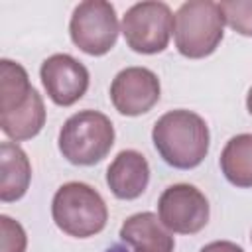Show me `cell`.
Here are the masks:
<instances>
[{
  "label": "cell",
  "mask_w": 252,
  "mask_h": 252,
  "mask_svg": "<svg viewBox=\"0 0 252 252\" xmlns=\"http://www.w3.org/2000/svg\"><path fill=\"white\" fill-rule=\"evenodd\" d=\"M207 197L189 183H175L163 189L158 199V217L169 232L195 234L209 222Z\"/></svg>",
  "instance_id": "obj_7"
},
{
  "label": "cell",
  "mask_w": 252,
  "mask_h": 252,
  "mask_svg": "<svg viewBox=\"0 0 252 252\" xmlns=\"http://www.w3.org/2000/svg\"><path fill=\"white\" fill-rule=\"evenodd\" d=\"M219 10L230 30L252 37V0H224L219 2Z\"/></svg>",
  "instance_id": "obj_15"
},
{
  "label": "cell",
  "mask_w": 252,
  "mask_h": 252,
  "mask_svg": "<svg viewBox=\"0 0 252 252\" xmlns=\"http://www.w3.org/2000/svg\"><path fill=\"white\" fill-rule=\"evenodd\" d=\"M41 85L57 106H71L89 89V71L69 53H53L39 67Z\"/></svg>",
  "instance_id": "obj_9"
},
{
  "label": "cell",
  "mask_w": 252,
  "mask_h": 252,
  "mask_svg": "<svg viewBox=\"0 0 252 252\" xmlns=\"http://www.w3.org/2000/svg\"><path fill=\"white\" fill-rule=\"evenodd\" d=\"M159 158L175 169H193L209 154V126L193 110L177 108L161 114L152 128Z\"/></svg>",
  "instance_id": "obj_1"
},
{
  "label": "cell",
  "mask_w": 252,
  "mask_h": 252,
  "mask_svg": "<svg viewBox=\"0 0 252 252\" xmlns=\"http://www.w3.org/2000/svg\"><path fill=\"white\" fill-rule=\"evenodd\" d=\"M150 183V163L136 150H122L106 169V185L116 199H138Z\"/></svg>",
  "instance_id": "obj_10"
},
{
  "label": "cell",
  "mask_w": 252,
  "mask_h": 252,
  "mask_svg": "<svg viewBox=\"0 0 252 252\" xmlns=\"http://www.w3.org/2000/svg\"><path fill=\"white\" fill-rule=\"evenodd\" d=\"M0 252H26L28 236L24 226L10 219L8 215L0 217Z\"/></svg>",
  "instance_id": "obj_16"
},
{
  "label": "cell",
  "mask_w": 252,
  "mask_h": 252,
  "mask_svg": "<svg viewBox=\"0 0 252 252\" xmlns=\"http://www.w3.org/2000/svg\"><path fill=\"white\" fill-rule=\"evenodd\" d=\"M120 28L116 10L110 2L85 0L73 10L69 35L83 53L98 57L116 45L118 33L122 32Z\"/></svg>",
  "instance_id": "obj_5"
},
{
  "label": "cell",
  "mask_w": 252,
  "mask_h": 252,
  "mask_svg": "<svg viewBox=\"0 0 252 252\" xmlns=\"http://www.w3.org/2000/svg\"><path fill=\"white\" fill-rule=\"evenodd\" d=\"M220 171L234 187H252V134L232 136L220 152Z\"/></svg>",
  "instance_id": "obj_14"
},
{
  "label": "cell",
  "mask_w": 252,
  "mask_h": 252,
  "mask_svg": "<svg viewBox=\"0 0 252 252\" xmlns=\"http://www.w3.org/2000/svg\"><path fill=\"white\" fill-rule=\"evenodd\" d=\"M45 124V104L41 94L33 89L30 98L16 110L0 114V128L2 132L14 140V142H24L41 132Z\"/></svg>",
  "instance_id": "obj_13"
},
{
  "label": "cell",
  "mask_w": 252,
  "mask_h": 252,
  "mask_svg": "<svg viewBox=\"0 0 252 252\" xmlns=\"http://www.w3.org/2000/svg\"><path fill=\"white\" fill-rule=\"evenodd\" d=\"M161 94L158 75L148 67H126L110 83L112 106L124 116L150 112Z\"/></svg>",
  "instance_id": "obj_8"
},
{
  "label": "cell",
  "mask_w": 252,
  "mask_h": 252,
  "mask_svg": "<svg viewBox=\"0 0 252 252\" xmlns=\"http://www.w3.org/2000/svg\"><path fill=\"white\" fill-rule=\"evenodd\" d=\"M106 252H128V248H124L122 244H114V246H110Z\"/></svg>",
  "instance_id": "obj_18"
},
{
  "label": "cell",
  "mask_w": 252,
  "mask_h": 252,
  "mask_svg": "<svg viewBox=\"0 0 252 252\" xmlns=\"http://www.w3.org/2000/svg\"><path fill=\"white\" fill-rule=\"evenodd\" d=\"M120 238L134 252H173L175 248L173 234L150 211L130 215L120 226Z\"/></svg>",
  "instance_id": "obj_11"
},
{
  "label": "cell",
  "mask_w": 252,
  "mask_h": 252,
  "mask_svg": "<svg viewBox=\"0 0 252 252\" xmlns=\"http://www.w3.org/2000/svg\"><path fill=\"white\" fill-rule=\"evenodd\" d=\"M51 217L59 230L75 238L98 234L108 220V209L100 193L83 183H63L51 201Z\"/></svg>",
  "instance_id": "obj_2"
},
{
  "label": "cell",
  "mask_w": 252,
  "mask_h": 252,
  "mask_svg": "<svg viewBox=\"0 0 252 252\" xmlns=\"http://www.w3.org/2000/svg\"><path fill=\"white\" fill-rule=\"evenodd\" d=\"M32 181V165L26 152L14 142L0 146V201L12 203L26 195Z\"/></svg>",
  "instance_id": "obj_12"
},
{
  "label": "cell",
  "mask_w": 252,
  "mask_h": 252,
  "mask_svg": "<svg viewBox=\"0 0 252 252\" xmlns=\"http://www.w3.org/2000/svg\"><path fill=\"white\" fill-rule=\"evenodd\" d=\"M199 252H244V250L230 240H215V242L205 244Z\"/></svg>",
  "instance_id": "obj_17"
},
{
  "label": "cell",
  "mask_w": 252,
  "mask_h": 252,
  "mask_svg": "<svg viewBox=\"0 0 252 252\" xmlns=\"http://www.w3.org/2000/svg\"><path fill=\"white\" fill-rule=\"evenodd\" d=\"M122 33L136 53H161L173 33V14L165 2H138L122 16Z\"/></svg>",
  "instance_id": "obj_6"
},
{
  "label": "cell",
  "mask_w": 252,
  "mask_h": 252,
  "mask_svg": "<svg viewBox=\"0 0 252 252\" xmlns=\"http://www.w3.org/2000/svg\"><path fill=\"white\" fill-rule=\"evenodd\" d=\"M57 146L69 163L94 165L112 150L114 126L110 118L98 110H79L61 126Z\"/></svg>",
  "instance_id": "obj_3"
},
{
  "label": "cell",
  "mask_w": 252,
  "mask_h": 252,
  "mask_svg": "<svg viewBox=\"0 0 252 252\" xmlns=\"http://www.w3.org/2000/svg\"><path fill=\"white\" fill-rule=\"evenodd\" d=\"M224 35V20L217 2L187 0L173 14V39L183 57L203 59L211 55Z\"/></svg>",
  "instance_id": "obj_4"
},
{
  "label": "cell",
  "mask_w": 252,
  "mask_h": 252,
  "mask_svg": "<svg viewBox=\"0 0 252 252\" xmlns=\"http://www.w3.org/2000/svg\"><path fill=\"white\" fill-rule=\"evenodd\" d=\"M246 108H248V112L252 114V87H250V91H248V94H246Z\"/></svg>",
  "instance_id": "obj_19"
}]
</instances>
